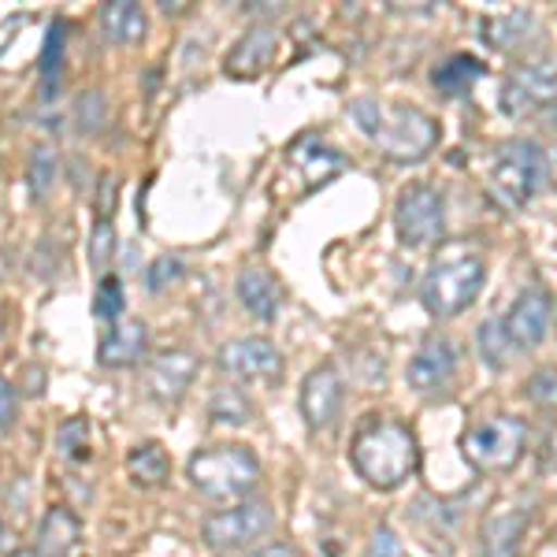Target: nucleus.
<instances>
[{"mask_svg":"<svg viewBox=\"0 0 557 557\" xmlns=\"http://www.w3.org/2000/svg\"><path fill=\"white\" fill-rule=\"evenodd\" d=\"M235 290H238L242 309H246L253 320H260V323L275 320L283 294H278V283L272 278V272H268V268H246V272L238 275Z\"/></svg>","mask_w":557,"mask_h":557,"instance_id":"f3484780","label":"nucleus"},{"mask_svg":"<svg viewBox=\"0 0 557 557\" xmlns=\"http://www.w3.org/2000/svg\"><path fill=\"white\" fill-rule=\"evenodd\" d=\"M528 428L517 417H491L465 431L461 454L475 472H509L524 457Z\"/></svg>","mask_w":557,"mask_h":557,"instance_id":"423d86ee","label":"nucleus"},{"mask_svg":"<svg viewBox=\"0 0 557 557\" xmlns=\"http://www.w3.org/2000/svg\"><path fill=\"white\" fill-rule=\"evenodd\" d=\"M483 283H487V264L469 249H446L443 257L431 260L420 283V301L435 320H454L480 298Z\"/></svg>","mask_w":557,"mask_h":557,"instance_id":"7ed1b4c3","label":"nucleus"},{"mask_svg":"<svg viewBox=\"0 0 557 557\" xmlns=\"http://www.w3.org/2000/svg\"><path fill=\"white\" fill-rule=\"evenodd\" d=\"M183 278V260L172 257V253H160L157 260L149 264V272H146V286L152 294H164L168 286L178 283Z\"/></svg>","mask_w":557,"mask_h":557,"instance_id":"473e14b6","label":"nucleus"},{"mask_svg":"<svg viewBox=\"0 0 557 557\" xmlns=\"http://www.w3.org/2000/svg\"><path fill=\"white\" fill-rule=\"evenodd\" d=\"M57 172H60V157L52 146H34L30 152V164H26V183H30V197L34 201H41L45 194L52 190V183H57Z\"/></svg>","mask_w":557,"mask_h":557,"instance_id":"a878e982","label":"nucleus"},{"mask_svg":"<svg viewBox=\"0 0 557 557\" xmlns=\"http://www.w3.org/2000/svg\"><path fill=\"white\" fill-rule=\"evenodd\" d=\"M215 364H220L223 375L231 380H275L283 372V354L275 349V343L268 338H235V343L220 346L215 354Z\"/></svg>","mask_w":557,"mask_h":557,"instance_id":"9b49d317","label":"nucleus"},{"mask_svg":"<svg viewBox=\"0 0 557 557\" xmlns=\"http://www.w3.org/2000/svg\"><path fill=\"white\" fill-rule=\"evenodd\" d=\"M149 349V331L141 320H120L112 323V327L104 331L101 338V349H97V357H101L104 368H131L134 361H141Z\"/></svg>","mask_w":557,"mask_h":557,"instance_id":"dca6fc26","label":"nucleus"},{"mask_svg":"<svg viewBox=\"0 0 557 557\" xmlns=\"http://www.w3.org/2000/svg\"><path fill=\"white\" fill-rule=\"evenodd\" d=\"M194 375H197V357L190 349H164V354H157L146 372L152 401L172 406V401H178L186 394V386H190Z\"/></svg>","mask_w":557,"mask_h":557,"instance_id":"2eb2a0df","label":"nucleus"},{"mask_svg":"<svg viewBox=\"0 0 557 557\" xmlns=\"http://www.w3.org/2000/svg\"><path fill=\"white\" fill-rule=\"evenodd\" d=\"M64 49H67V23L57 20L45 34L38 75H41V101H57L60 97V78H64Z\"/></svg>","mask_w":557,"mask_h":557,"instance_id":"5701e85b","label":"nucleus"},{"mask_svg":"<svg viewBox=\"0 0 557 557\" xmlns=\"http://www.w3.org/2000/svg\"><path fill=\"white\" fill-rule=\"evenodd\" d=\"M457 375V349L446 335L424 338V346L412 354L406 380L417 394H443Z\"/></svg>","mask_w":557,"mask_h":557,"instance_id":"f8f14e48","label":"nucleus"},{"mask_svg":"<svg viewBox=\"0 0 557 557\" xmlns=\"http://www.w3.org/2000/svg\"><path fill=\"white\" fill-rule=\"evenodd\" d=\"M75 120H78V131L83 134H97L104 127L108 120V104H104V94L101 89H86L75 104Z\"/></svg>","mask_w":557,"mask_h":557,"instance_id":"2f4dec72","label":"nucleus"},{"mask_svg":"<svg viewBox=\"0 0 557 557\" xmlns=\"http://www.w3.org/2000/svg\"><path fill=\"white\" fill-rule=\"evenodd\" d=\"M168 472H172V461H168L160 443H141L127 454V475L138 487H160L168 480Z\"/></svg>","mask_w":557,"mask_h":557,"instance_id":"393cba45","label":"nucleus"},{"mask_svg":"<svg viewBox=\"0 0 557 557\" xmlns=\"http://www.w3.org/2000/svg\"><path fill=\"white\" fill-rule=\"evenodd\" d=\"M0 546H4V520H0Z\"/></svg>","mask_w":557,"mask_h":557,"instance_id":"ea45409f","label":"nucleus"},{"mask_svg":"<svg viewBox=\"0 0 557 557\" xmlns=\"http://www.w3.org/2000/svg\"><path fill=\"white\" fill-rule=\"evenodd\" d=\"M272 57H275V30L272 26H253V30L227 52V75L253 78L272 64Z\"/></svg>","mask_w":557,"mask_h":557,"instance_id":"a211bd4d","label":"nucleus"},{"mask_svg":"<svg viewBox=\"0 0 557 557\" xmlns=\"http://www.w3.org/2000/svg\"><path fill=\"white\" fill-rule=\"evenodd\" d=\"M115 197H120V183L112 175L101 178V194H97V220H108L115 212Z\"/></svg>","mask_w":557,"mask_h":557,"instance_id":"f704fd0d","label":"nucleus"},{"mask_svg":"<svg viewBox=\"0 0 557 557\" xmlns=\"http://www.w3.org/2000/svg\"><path fill=\"white\" fill-rule=\"evenodd\" d=\"M394 223H398V238L412 249H428L446 235V205L435 186L412 183L398 194L394 205Z\"/></svg>","mask_w":557,"mask_h":557,"instance_id":"0eeeda50","label":"nucleus"},{"mask_svg":"<svg viewBox=\"0 0 557 557\" xmlns=\"http://www.w3.org/2000/svg\"><path fill=\"white\" fill-rule=\"evenodd\" d=\"M528 520H532L528 498H513V502L494 506L491 513L483 517V528H480V554L483 557H513Z\"/></svg>","mask_w":557,"mask_h":557,"instance_id":"ddd939ff","label":"nucleus"},{"mask_svg":"<svg viewBox=\"0 0 557 557\" xmlns=\"http://www.w3.org/2000/svg\"><path fill=\"white\" fill-rule=\"evenodd\" d=\"M115 260V227L112 220H97L94 235H89V264L94 272H108Z\"/></svg>","mask_w":557,"mask_h":557,"instance_id":"7c9ffc66","label":"nucleus"},{"mask_svg":"<svg viewBox=\"0 0 557 557\" xmlns=\"http://www.w3.org/2000/svg\"><path fill=\"white\" fill-rule=\"evenodd\" d=\"M249 401L242 398V391H235V386H220L212 398V420L215 424H246L249 420Z\"/></svg>","mask_w":557,"mask_h":557,"instance_id":"c756f323","label":"nucleus"},{"mask_svg":"<svg viewBox=\"0 0 557 557\" xmlns=\"http://www.w3.org/2000/svg\"><path fill=\"white\" fill-rule=\"evenodd\" d=\"M535 30L539 23L532 12H506L494 15V20H483V41L502 52H520L524 45H532Z\"/></svg>","mask_w":557,"mask_h":557,"instance_id":"412c9836","label":"nucleus"},{"mask_svg":"<svg viewBox=\"0 0 557 557\" xmlns=\"http://www.w3.org/2000/svg\"><path fill=\"white\" fill-rule=\"evenodd\" d=\"M506 323V335L513 349H535L546 343L554 323V301L543 286H528V290L517 294V301L509 305V312L502 317Z\"/></svg>","mask_w":557,"mask_h":557,"instance_id":"9d476101","label":"nucleus"},{"mask_svg":"<svg viewBox=\"0 0 557 557\" xmlns=\"http://www.w3.org/2000/svg\"><path fill=\"white\" fill-rule=\"evenodd\" d=\"M546 178H550V164H546V152L528 138H509L502 141L494 152L491 168V190L506 209H528L539 194L546 190Z\"/></svg>","mask_w":557,"mask_h":557,"instance_id":"20e7f679","label":"nucleus"},{"mask_svg":"<svg viewBox=\"0 0 557 557\" xmlns=\"http://www.w3.org/2000/svg\"><path fill=\"white\" fill-rule=\"evenodd\" d=\"M0 331H4V309H0Z\"/></svg>","mask_w":557,"mask_h":557,"instance_id":"a19ab883","label":"nucleus"},{"mask_svg":"<svg viewBox=\"0 0 557 557\" xmlns=\"http://www.w3.org/2000/svg\"><path fill=\"white\" fill-rule=\"evenodd\" d=\"M349 461L361 472V480L372 483L375 491H394L417 472L420 450L417 435L391 417H368L357 428L354 443H349Z\"/></svg>","mask_w":557,"mask_h":557,"instance_id":"f03ea898","label":"nucleus"},{"mask_svg":"<svg viewBox=\"0 0 557 557\" xmlns=\"http://www.w3.org/2000/svg\"><path fill=\"white\" fill-rule=\"evenodd\" d=\"M554 101H557V67L550 60H532V64L513 67L498 94V108L509 120H528V115L543 112Z\"/></svg>","mask_w":557,"mask_h":557,"instance_id":"6e6552de","label":"nucleus"},{"mask_svg":"<svg viewBox=\"0 0 557 557\" xmlns=\"http://www.w3.org/2000/svg\"><path fill=\"white\" fill-rule=\"evenodd\" d=\"M12 557H41V554L38 550H15Z\"/></svg>","mask_w":557,"mask_h":557,"instance_id":"58836bf2","label":"nucleus"},{"mask_svg":"<svg viewBox=\"0 0 557 557\" xmlns=\"http://www.w3.org/2000/svg\"><path fill=\"white\" fill-rule=\"evenodd\" d=\"M246 557H301V554L294 550L290 543H268V546H260V550L246 554Z\"/></svg>","mask_w":557,"mask_h":557,"instance_id":"4c0bfd02","label":"nucleus"},{"mask_svg":"<svg viewBox=\"0 0 557 557\" xmlns=\"http://www.w3.org/2000/svg\"><path fill=\"white\" fill-rule=\"evenodd\" d=\"M97 23H101V34L112 45H134L146 38L149 30V20L134 0H108L97 12Z\"/></svg>","mask_w":557,"mask_h":557,"instance_id":"aec40b11","label":"nucleus"},{"mask_svg":"<svg viewBox=\"0 0 557 557\" xmlns=\"http://www.w3.org/2000/svg\"><path fill=\"white\" fill-rule=\"evenodd\" d=\"M475 346H480L483 361H487L491 368H506L509 354H513V343H509V335H506V323L494 320V317L480 323V331H475Z\"/></svg>","mask_w":557,"mask_h":557,"instance_id":"bb28decb","label":"nucleus"},{"mask_svg":"<svg viewBox=\"0 0 557 557\" xmlns=\"http://www.w3.org/2000/svg\"><path fill=\"white\" fill-rule=\"evenodd\" d=\"M524 394L528 401L543 409H557V368H539L532 380L524 383Z\"/></svg>","mask_w":557,"mask_h":557,"instance_id":"72a5a7b5","label":"nucleus"},{"mask_svg":"<svg viewBox=\"0 0 557 557\" xmlns=\"http://www.w3.org/2000/svg\"><path fill=\"white\" fill-rule=\"evenodd\" d=\"M294 168L301 172L305 178V186H320V183H327L331 175H338L346 168V160L338 157L335 149H327V146H320V141H301L298 149H294Z\"/></svg>","mask_w":557,"mask_h":557,"instance_id":"b1692460","label":"nucleus"},{"mask_svg":"<svg viewBox=\"0 0 557 557\" xmlns=\"http://www.w3.org/2000/svg\"><path fill=\"white\" fill-rule=\"evenodd\" d=\"M372 557H398V543H394V535L386 532H375V550H372Z\"/></svg>","mask_w":557,"mask_h":557,"instance_id":"e433bc0d","label":"nucleus"},{"mask_svg":"<svg viewBox=\"0 0 557 557\" xmlns=\"http://www.w3.org/2000/svg\"><path fill=\"white\" fill-rule=\"evenodd\" d=\"M343 375L331 364H320L305 375L301 383V417L312 431H323L338 420V409H343Z\"/></svg>","mask_w":557,"mask_h":557,"instance_id":"4468645a","label":"nucleus"},{"mask_svg":"<svg viewBox=\"0 0 557 557\" xmlns=\"http://www.w3.org/2000/svg\"><path fill=\"white\" fill-rule=\"evenodd\" d=\"M483 71L487 67H483L475 57H469V52H454V57H446L435 64V71H431V86H435L443 97H465L483 78Z\"/></svg>","mask_w":557,"mask_h":557,"instance_id":"4be33fe9","label":"nucleus"},{"mask_svg":"<svg viewBox=\"0 0 557 557\" xmlns=\"http://www.w3.org/2000/svg\"><path fill=\"white\" fill-rule=\"evenodd\" d=\"M186 475L205 498L235 502L246 498L260 483V461L246 446H209V450H197L190 457Z\"/></svg>","mask_w":557,"mask_h":557,"instance_id":"39448f33","label":"nucleus"},{"mask_svg":"<svg viewBox=\"0 0 557 557\" xmlns=\"http://www.w3.org/2000/svg\"><path fill=\"white\" fill-rule=\"evenodd\" d=\"M83 539V524L67 506H52L38 524V554L41 557H71Z\"/></svg>","mask_w":557,"mask_h":557,"instance_id":"6ab92c4d","label":"nucleus"},{"mask_svg":"<svg viewBox=\"0 0 557 557\" xmlns=\"http://www.w3.org/2000/svg\"><path fill=\"white\" fill-rule=\"evenodd\" d=\"M275 517L264 502H242V506L220 509L201 524V535L212 550H242L272 532Z\"/></svg>","mask_w":557,"mask_h":557,"instance_id":"1a4fd4ad","label":"nucleus"},{"mask_svg":"<svg viewBox=\"0 0 557 557\" xmlns=\"http://www.w3.org/2000/svg\"><path fill=\"white\" fill-rule=\"evenodd\" d=\"M15 424V391L8 386V380L0 375V435Z\"/></svg>","mask_w":557,"mask_h":557,"instance_id":"c9c22d12","label":"nucleus"},{"mask_svg":"<svg viewBox=\"0 0 557 557\" xmlns=\"http://www.w3.org/2000/svg\"><path fill=\"white\" fill-rule=\"evenodd\" d=\"M57 450L67 457V461H86L89 454V420L75 417V420H64L57 431Z\"/></svg>","mask_w":557,"mask_h":557,"instance_id":"c85d7f7f","label":"nucleus"},{"mask_svg":"<svg viewBox=\"0 0 557 557\" xmlns=\"http://www.w3.org/2000/svg\"><path fill=\"white\" fill-rule=\"evenodd\" d=\"M94 317L104 320L108 327L123 320V283H120V275H101L97 294H94Z\"/></svg>","mask_w":557,"mask_h":557,"instance_id":"cd10ccee","label":"nucleus"},{"mask_svg":"<svg viewBox=\"0 0 557 557\" xmlns=\"http://www.w3.org/2000/svg\"><path fill=\"white\" fill-rule=\"evenodd\" d=\"M349 115L368 138L375 141V149L394 164H412L424 160L438 141L435 120L417 104H386L375 97H357L349 104Z\"/></svg>","mask_w":557,"mask_h":557,"instance_id":"f257e3e1","label":"nucleus"}]
</instances>
